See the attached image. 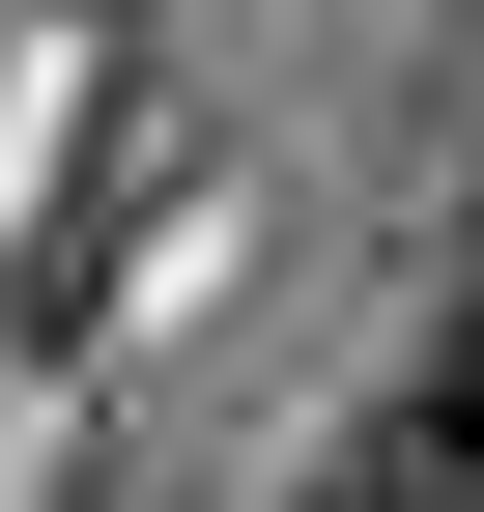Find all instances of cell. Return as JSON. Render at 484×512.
Listing matches in <instances>:
<instances>
[{
  "mask_svg": "<svg viewBox=\"0 0 484 512\" xmlns=\"http://www.w3.org/2000/svg\"><path fill=\"white\" fill-rule=\"evenodd\" d=\"M314 512H484V456H456V427H428V399H399V427H371V456H314Z\"/></svg>",
  "mask_w": 484,
  "mask_h": 512,
  "instance_id": "6da1fadb",
  "label": "cell"
},
{
  "mask_svg": "<svg viewBox=\"0 0 484 512\" xmlns=\"http://www.w3.org/2000/svg\"><path fill=\"white\" fill-rule=\"evenodd\" d=\"M428 427H456V456H484V342H456V370H428Z\"/></svg>",
  "mask_w": 484,
  "mask_h": 512,
  "instance_id": "7a4b0ae2",
  "label": "cell"
}]
</instances>
